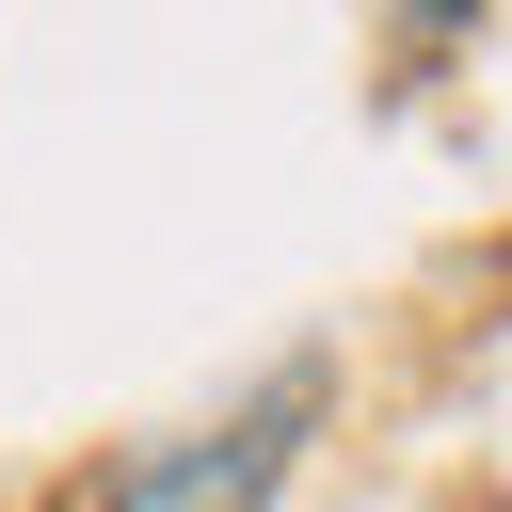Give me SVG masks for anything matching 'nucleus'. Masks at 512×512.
I'll return each instance as SVG.
<instances>
[{"instance_id": "obj_1", "label": "nucleus", "mask_w": 512, "mask_h": 512, "mask_svg": "<svg viewBox=\"0 0 512 512\" xmlns=\"http://www.w3.org/2000/svg\"><path fill=\"white\" fill-rule=\"evenodd\" d=\"M320 416H336V352H272L240 400H208V416L144 432L128 464H96L80 512H272V496L304 480Z\"/></svg>"}]
</instances>
